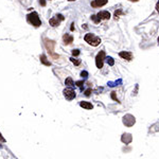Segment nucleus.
I'll return each instance as SVG.
<instances>
[{
  "mask_svg": "<svg viewBox=\"0 0 159 159\" xmlns=\"http://www.w3.org/2000/svg\"><path fill=\"white\" fill-rule=\"evenodd\" d=\"M84 39L85 42H88L89 45L93 46V47H97L101 44V38L98 37L97 35H94L92 33H87L86 35L84 36Z\"/></svg>",
  "mask_w": 159,
  "mask_h": 159,
  "instance_id": "obj_1",
  "label": "nucleus"
},
{
  "mask_svg": "<svg viewBox=\"0 0 159 159\" xmlns=\"http://www.w3.org/2000/svg\"><path fill=\"white\" fill-rule=\"evenodd\" d=\"M27 17H28V21H29L30 23H32V26L36 27V28L42 26V21H40V19H39L38 17V14L36 13V12H32V13L29 14Z\"/></svg>",
  "mask_w": 159,
  "mask_h": 159,
  "instance_id": "obj_2",
  "label": "nucleus"
},
{
  "mask_svg": "<svg viewBox=\"0 0 159 159\" xmlns=\"http://www.w3.org/2000/svg\"><path fill=\"white\" fill-rule=\"evenodd\" d=\"M106 59L105 57V51H100L96 56V65L99 69H101L103 67V62L104 59Z\"/></svg>",
  "mask_w": 159,
  "mask_h": 159,
  "instance_id": "obj_3",
  "label": "nucleus"
},
{
  "mask_svg": "<svg viewBox=\"0 0 159 159\" xmlns=\"http://www.w3.org/2000/svg\"><path fill=\"white\" fill-rule=\"evenodd\" d=\"M64 96H65V98L67 99L68 101H71V100H73L75 98V91H74V89L73 88H71V87H68V88H65L64 89Z\"/></svg>",
  "mask_w": 159,
  "mask_h": 159,
  "instance_id": "obj_4",
  "label": "nucleus"
},
{
  "mask_svg": "<svg viewBox=\"0 0 159 159\" xmlns=\"http://www.w3.org/2000/svg\"><path fill=\"white\" fill-rule=\"evenodd\" d=\"M54 45H55V42H53V40H50V39H47V38L45 39L46 48L49 50V52L51 53V55L53 56V57H59V55H56V54L53 53V48H54Z\"/></svg>",
  "mask_w": 159,
  "mask_h": 159,
  "instance_id": "obj_5",
  "label": "nucleus"
},
{
  "mask_svg": "<svg viewBox=\"0 0 159 159\" xmlns=\"http://www.w3.org/2000/svg\"><path fill=\"white\" fill-rule=\"evenodd\" d=\"M97 16L100 18L101 20H107L111 18V13L107 12V11H101L97 14Z\"/></svg>",
  "mask_w": 159,
  "mask_h": 159,
  "instance_id": "obj_6",
  "label": "nucleus"
},
{
  "mask_svg": "<svg viewBox=\"0 0 159 159\" xmlns=\"http://www.w3.org/2000/svg\"><path fill=\"white\" fill-rule=\"evenodd\" d=\"M107 2H108V0H93V1L91 2V7L101 8V7H104Z\"/></svg>",
  "mask_w": 159,
  "mask_h": 159,
  "instance_id": "obj_7",
  "label": "nucleus"
},
{
  "mask_svg": "<svg viewBox=\"0 0 159 159\" xmlns=\"http://www.w3.org/2000/svg\"><path fill=\"white\" fill-rule=\"evenodd\" d=\"M120 57H122L123 59H126V61H132L133 59V53L132 52H127V51H121L119 53Z\"/></svg>",
  "mask_w": 159,
  "mask_h": 159,
  "instance_id": "obj_8",
  "label": "nucleus"
},
{
  "mask_svg": "<svg viewBox=\"0 0 159 159\" xmlns=\"http://www.w3.org/2000/svg\"><path fill=\"white\" fill-rule=\"evenodd\" d=\"M59 23H61V20L57 18V16H56V17H52L51 19L49 20V23H50V26H52V27H59Z\"/></svg>",
  "mask_w": 159,
  "mask_h": 159,
  "instance_id": "obj_9",
  "label": "nucleus"
},
{
  "mask_svg": "<svg viewBox=\"0 0 159 159\" xmlns=\"http://www.w3.org/2000/svg\"><path fill=\"white\" fill-rule=\"evenodd\" d=\"M63 39H64V44L65 45H69L73 42V36L72 35H69V34H65L63 36Z\"/></svg>",
  "mask_w": 159,
  "mask_h": 159,
  "instance_id": "obj_10",
  "label": "nucleus"
},
{
  "mask_svg": "<svg viewBox=\"0 0 159 159\" xmlns=\"http://www.w3.org/2000/svg\"><path fill=\"white\" fill-rule=\"evenodd\" d=\"M80 105H81V107L85 108V109H92V104L89 103V102H86V101L81 102Z\"/></svg>",
  "mask_w": 159,
  "mask_h": 159,
  "instance_id": "obj_11",
  "label": "nucleus"
},
{
  "mask_svg": "<svg viewBox=\"0 0 159 159\" xmlns=\"http://www.w3.org/2000/svg\"><path fill=\"white\" fill-rule=\"evenodd\" d=\"M40 62H42V64H45V65H47V66H50V65H51V64H50V62H48V61H47V57H46L45 54H42V55H40Z\"/></svg>",
  "mask_w": 159,
  "mask_h": 159,
  "instance_id": "obj_12",
  "label": "nucleus"
},
{
  "mask_svg": "<svg viewBox=\"0 0 159 159\" xmlns=\"http://www.w3.org/2000/svg\"><path fill=\"white\" fill-rule=\"evenodd\" d=\"M123 14H124V12L122 10H120V9L117 10L116 12H115V19L116 20L119 19V18H120V15H123Z\"/></svg>",
  "mask_w": 159,
  "mask_h": 159,
  "instance_id": "obj_13",
  "label": "nucleus"
},
{
  "mask_svg": "<svg viewBox=\"0 0 159 159\" xmlns=\"http://www.w3.org/2000/svg\"><path fill=\"white\" fill-rule=\"evenodd\" d=\"M106 62H107V64L109 66H114L115 65V61H114V59H113V57H111V56H107V57H106Z\"/></svg>",
  "mask_w": 159,
  "mask_h": 159,
  "instance_id": "obj_14",
  "label": "nucleus"
},
{
  "mask_svg": "<svg viewBox=\"0 0 159 159\" xmlns=\"http://www.w3.org/2000/svg\"><path fill=\"white\" fill-rule=\"evenodd\" d=\"M70 61H71L73 64H74L75 66H78L80 64H81V59H74V57H71L70 59Z\"/></svg>",
  "mask_w": 159,
  "mask_h": 159,
  "instance_id": "obj_15",
  "label": "nucleus"
},
{
  "mask_svg": "<svg viewBox=\"0 0 159 159\" xmlns=\"http://www.w3.org/2000/svg\"><path fill=\"white\" fill-rule=\"evenodd\" d=\"M65 83H66V85H68V86H70V87L74 85V83H73V81H72V78H66V82H65Z\"/></svg>",
  "mask_w": 159,
  "mask_h": 159,
  "instance_id": "obj_16",
  "label": "nucleus"
},
{
  "mask_svg": "<svg viewBox=\"0 0 159 159\" xmlns=\"http://www.w3.org/2000/svg\"><path fill=\"white\" fill-rule=\"evenodd\" d=\"M91 19L93 20L94 23H101V19L97 16V15H92V16H91Z\"/></svg>",
  "mask_w": 159,
  "mask_h": 159,
  "instance_id": "obj_17",
  "label": "nucleus"
},
{
  "mask_svg": "<svg viewBox=\"0 0 159 159\" xmlns=\"http://www.w3.org/2000/svg\"><path fill=\"white\" fill-rule=\"evenodd\" d=\"M121 83H122V81H121V80H119L118 82H115V83H113V82H109V83H108V85H109V86H117L118 84H121Z\"/></svg>",
  "mask_w": 159,
  "mask_h": 159,
  "instance_id": "obj_18",
  "label": "nucleus"
},
{
  "mask_svg": "<svg viewBox=\"0 0 159 159\" xmlns=\"http://www.w3.org/2000/svg\"><path fill=\"white\" fill-rule=\"evenodd\" d=\"M75 85H78V86L81 88V89H83V87H84V82H83V81H78L76 83H75Z\"/></svg>",
  "mask_w": 159,
  "mask_h": 159,
  "instance_id": "obj_19",
  "label": "nucleus"
},
{
  "mask_svg": "<svg viewBox=\"0 0 159 159\" xmlns=\"http://www.w3.org/2000/svg\"><path fill=\"white\" fill-rule=\"evenodd\" d=\"M78 54H80V50H78V49L72 50V55H73V56H78Z\"/></svg>",
  "mask_w": 159,
  "mask_h": 159,
  "instance_id": "obj_20",
  "label": "nucleus"
},
{
  "mask_svg": "<svg viewBox=\"0 0 159 159\" xmlns=\"http://www.w3.org/2000/svg\"><path fill=\"white\" fill-rule=\"evenodd\" d=\"M90 93H91V89H90V88L85 91V96H87V97H88V96H90Z\"/></svg>",
  "mask_w": 159,
  "mask_h": 159,
  "instance_id": "obj_21",
  "label": "nucleus"
},
{
  "mask_svg": "<svg viewBox=\"0 0 159 159\" xmlns=\"http://www.w3.org/2000/svg\"><path fill=\"white\" fill-rule=\"evenodd\" d=\"M81 75H82V76H83V78H87V75H88L87 71H82Z\"/></svg>",
  "mask_w": 159,
  "mask_h": 159,
  "instance_id": "obj_22",
  "label": "nucleus"
},
{
  "mask_svg": "<svg viewBox=\"0 0 159 159\" xmlns=\"http://www.w3.org/2000/svg\"><path fill=\"white\" fill-rule=\"evenodd\" d=\"M57 18H59V20H64V19H65V17L63 16L62 14H57Z\"/></svg>",
  "mask_w": 159,
  "mask_h": 159,
  "instance_id": "obj_23",
  "label": "nucleus"
},
{
  "mask_svg": "<svg viewBox=\"0 0 159 159\" xmlns=\"http://www.w3.org/2000/svg\"><path fill=\"white\" fill-rule=\"evenodd\" d=\"M39 3H40L42 7H45L46 5V0H39Z\"/></svg>",
  "mask_w": 159,
  "mask_h": 159,
  "instance_id": "obj_24",
  "label": "nucleus"
},
{
  "mask_svg": "<svg viewBox=\"0 0 159 159\" xmlns=\"http://www.w3.org/2000/svg\"><path fill=\"white\" fill-rule=\"evenodd\" d=\"M111 98L114 99V100H116L118 102V100H117V97H116V92H111Z\"/></svg>",
  "mask_w": 159,
  "mask_h": 159,
  "instance_id": "obj_25",
  "label": "nucleus"
},
{
  "mask_svg": "<svg viewBox=\"0 0 159 159\" xmlns=\"http://www.w3.org/2000/svg\"><path fill=\"white\" fill-rule=\"evenodd\" d=\"M156 11H157V12L159 13V1L157 2V4H156Z\"/></svg>",
  "mask_w": 159,
  "mask_h": 159,
  "instance_id": "obj_26",
  "label": "nucleus"
},
{
  "mask_svg": "<svg viewBox=\"0 0 159 159\" xmlns=\"http://www.w3.org/2000/svg\"><path fill=\"white\" fill-rule=\"evenodd\" d=\"M70 30H71V31H73V30H74V23H72V25H71V27H70Z\"/></svg>",
  "mask_w": 159,
  "mask_h": 159,
  "instance_id": "obj_27",
  "label": "nucleus"
},
{
  "mask_svg": "<svg viewBox=\"0 0 159 159\" xmlns=\"http://www.w3.org/2000/svg\"><path fill=\"white\" fill-rule=\"evenodd\" d=\"M130 1H134V2H137L138 0H130Z\"/></svg>",
  "mask_w": 159,
  "mask_h": 159,
  "instance_id": "obj_28",
  "label": "nucleus"
},
{
  "mask_svg": "<svg viewBox=\"0 0 159 159\" xmlns=\"http://www.w3.org/2000/svg\"><path fill=\"white\" fill-rule=\"evenodd\" d=\"M68 1H75V0H68Z\"/></svg>",
  "mask_w": 159,
  "mask_h": 159,
  "instance_id": "obj_29",
  "label": "nucleus"
},
{
  "mask_svg": "<svg viewBox=\"0 0 159 159\" xmlns=\"http://www.w3.org/2000/svg\"><path fill=\"white\" fill-rule=\"evenodd\" d=\"M158 44H159V37H158Z\"/></svg>",
  "mask_w": 159,
  "mask_h": 159,
  "instance_id": "obj_30",
  "label": "nucleus"
}]
</instances>
